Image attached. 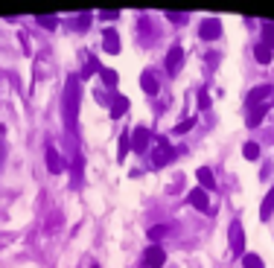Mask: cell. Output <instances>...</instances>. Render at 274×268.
<instances>
[{"label":"cell","instance_id":"6da1fadb","mask_svg":"<svg viewBox=\"0 0 274 268\" xmlns=\"http://www.w3.org/2000/svg\"><path fill=\"white\" fill-rule=\"evenodd\" d=\"M79 100H82V91H79V76L70 73L67 82H64V126L70 132H76V120H79Z\"/></svg>","mask_w":274,"mask_h":268},{"label":"cell","instance_id":"7a4b0ae2","mask_svg":"<svg viewBox=\"0 0 274 268\" xmlns=\"http://www.w3.org/2000/svg\"><path fill=\"white\" fill-rule=\"evenodd\" d=\"M228 239H231V251L245 257V234H242V222L234 219L231 222V231H228Z\"/></svg>","mask_w":274,"mask_h":268},{"label":"cell","instance_id":"3957f363","mask_svg":"<svg viewBox=\"0 0 274 268\" xmlns=\"http://www.w3.org/2000/svg\"><path fill=\"white\" fill-rule=\"evenodd\" d=\"M149 143H152V132L149 129H143V126H137L134 132H131V140H128V146L137 152V155H143L146 149H149Z\"/></svg>","mask_w":274,"mask_h":268},{"label":"cell","instance_id":"277c9868","mask_svg":"<svg viewBox=\"0 0 274 268\" xmlns=\"http://www.w3.org/2000/svg\"><path fill=\"white\" fill-rule=\"evenodd\" d=\"M163 263H166V251L160 245H149L143 251V268H160Z\"/></svg>","mask_w":274,"mask_h":268},{"label":"cell","instance_id":"5b68a950","mask_svg":"<svg viewBox=\"0 0 274 268\" xmlns=\"http://www.w3.org/2000/svg\"><path fill=\"white\" fill-rule=\"evenodd\" d=\"M272 97H274V88H272V85H257V88H251V91H248V97H245V100H248V105H251V108H257V105L269 102Z\"/></svg>","mask_w":274,"mask_h":268},{"label":"cell","instance_id":"8992f818","mask_svg":"<svg viewBox=\"0 0 274 268\" xmlns=\"http://www.w3.org/2000/svg\"><path fill=\"white\" fill-rule=\"evenodd\" d=\"M172 158H175V149L166 143V137H160V143H157V149H155V155H152V164L155 167H166Z\"/></svg>","mask_w":274,"mask_h":268},{"label":"cell","instance_id":"52a82bcc","mask_svg":"<svg viewBox=\"0 0 274 268\" xmlns=\"http://www.w3.org/2000/svg\"><path fill=\"white\" fill-rule=\"evenodd\" d=\"M181 62H184V47H181V44L169 47V53H166V73H169V76H175V73L181 70Z\"/></svg>","mask_w":274,"mask_h":268},{"label":"cell","instance_id":"ba28073f","mask_svg":"<svg viewBox=\"0 0 274 268\" xmlns=\"http://www.w3.org/2000/svg\"><path fill=\"white\" fill-rule=\"evenodd\" d=\"M187 201H190V204H193L196 210H201V213H207V210H210V196H207V190H201V187L190 190Z\"/></svg>","mask_w":274,"mask_h":268},{"label":"cell","instance_id":"9c48e42d","mask_svg":"<svg viewBox=\"0 0 274 268\" xmlns=\"http://www.w3.org/2000/svg\"><path fill=\"white\" fill-rule=\"evenodd\" d=\"M102 50H105V53H111V56H117V53H120V35H117L114 27L102 30Z\"/></svg>","mask_w":274,"mask_h":268},{"label":"cell","instance_id":"30bf717a","mask_svg":"<svg viewBox=\"0 0 274 268\" xmlns=\"http://www.w3.org/2000/svg\"><path fill=\"white\" fill-rule=\"evenodd\" d=\"M44 158H47V169H50L53 175L64 172V161H61V155L56 152V146H47V149H44Z\"/></svg>","mask_w":274,"mask_h":268},{"label":"cell","instance_id":"8fae6325","mask_svg":"<svg viewBox=\"0 0 274 268\" xmlns=\"http://www.w3.org/2000/svg\"><path fill=\"white\" fill-rule=\"evenodd\" d=\"M272 105H274V100L263 102V105H257V108H251V114H248V126H251V129H254V126H260V123L266 120V114L272 111Z\"/></svg>","mask_w":274,"mask_h":268},{"label":"cell","instance_id":"7c38bea8","mask_svg":"<svg viewBox=\"0 0 274 268\" xmlns=\"http://www.w3.org/2000/svg\"><path fill=\"white\" fill-rule=\"evenodd\" d=\"M198 35H201L204 41H216V38L222 35V24H219V18L204 21V24H201V30H198Z\"/></svg>","mask_w":274,"mask_h":268},{"label":"cell","instance_id":"4fadbf2b","mask_svg":"<svg viewBox=\"0 0 274 268\" xmlns=\"http://www.w3.org/2000/svg\"><path fill=\"white\" fill-rule=\"evenodd\" d=\"M196 178H198V184H201V190H213L216 187V175H213V169H207V167H201L198 172H196Z\"/></svg>","mask_w":274,"mask_h":268},{"label":"cell","instance_id":"5bb4252c","mask_svg":"<svg viewBox=\"0 0 274 268\" xmlns=\"http://www.w3.org/2000/svg\"><path fill=\"white\" fill-rule=\"evenodd\" d=\"M140 88L146 91V94H157V76H155L152 70H143V76H140Z\"/></svg>","mask_w":274,"mask_h":268},{"label":"cell","instance_id":"9a60e30c","mask_svg":"<svg viewBox=\"0 0 274 268\" xmlns=\"http://www.w3.org/2000/svg\"><path fill=\"white\" fill-rule=\"evenodd\" d=\"M254 59H257L260 65H272L274 50H272V47H266V44H257V47H254Z\"/></svg>","mask_w":274,"mask_h":268},{"label":"cell","instance_id":"2e32d148","mask_svg":"<svg viewBox=\"0 0 274 268\" xmlns=\"http://www.w3.org/2000/svg\"><path fill=\"white\" fill-rule=\"evenodd\" d=\"M128 111V97H114L111 102V117H122Z\"/></svg>","mask_w":274,"mask_h":268},{"label":"cell","instance_id":"e0dca14e","mask_svg":"<svg viewBox=\"0 0 274 268\" xmlns=\"http://www.w3.org/2000/svg\"><path fill=\"white\" fill-rule=\"evenodd\" d=\"M99 76H102V85H108V88H117V82H120V73H117V70H111V67L99 70Z\"/></svg>","mask_w":274,"mask_h":268},{"label":"cell","instance_id":"ac0fdd59","mask_svg":"<svg viewBox=\"0 0 274 268\" xmlns=\"http://www.w3.org/2000/svg\"><path fill=\"white\" fill-rule=\"evenodd\" d=\"M274 213V187L269 190V196L263 199V207H260V219H269Z\"/></svg>","mask_w":274,"mask_h":268},{"label":"cell","instance_id":"d6986e66","mask_svg":"<svg viewBox=\"0 0 274 268\" xmlns=\"http://www.w3.org/2000/svg\"><path fill=\"white\" fill-rule=\"evenodd\" d=\"M169 234V225H155L149 228V239H152V245H160V239Z\"/></svg>","mask_w":274,"mask_h":268},{"label":"cell","instance_id":"ffe728a7","mask_svg":"<svg viewBox=\"0 0 274 268\" xmlns=\"http://www.w3.org/2000/svg\"><path fill=\"white\" fill-rule=\"evenodd\" d=\"M242 158L245 161H257V158H260V146H257V143H245L242 146Z\"/></svg>","mask_w":274,"mask_h":268},{"label":"cell","instance_id":"44dd1931","mask_svg":"<svg viewBox=\"0 0 274 268\" xmlns=\"http://www.w3.org/2000/svg\"><path fill=\"white\" fill-rule=\"evenodd\" d=\"M263 44L274 50V24H266V27H263Z\"/></svg>","mask_w":274,"mask_h":268},{"label":"cell","instance_id":"7402d4cb","mask_svg":"<svg viewBox=\"0 0 274 268\" xmlns=\"http://www.w3.org/2000/svg\"><path fill=\"white\" fill-rule=\"evenodd\" d=\"M242 266L245 268H263V260H260L257 254H245V257H242Z\"/></svg>","mask_w":274,"mask_h":268},{"label":"cell","instance_id":"603a6c76","mask_svg":"<svg viewBox=\"0 0 274 268\" xmlns=\"http://www.w3.org/2000/svg\"><path fill=\"white\" fill-rule=\"evenodd\" d=\"M128 140H131V134H128V132H122V134H120V152H117V158H120V161L125 158V152L131 149V146H128Z\"/></svg>","mask_w":274,"mask_h":268},{"label":"cell","instance_id":"cb8c5ba5","mask_svg":"<svg viewBox=\"0 0 274 268\" xmlns=\"http://www.w3.org/2000/svg\"><path fill=\"white\" fill-rule=\"evenodd\" d=\"M193 126H196V117H187V120H181V123L175 126V134H187Z\"/></svg>","mask_w":274,"mask_h":268},{"label":"cell","instance_id":"d4e9b609","mask_svg":"<svg viewBox=\"0 0 274 268\" xmlns=\"http://www.w3.org/2000/svg\"><path fill=\"white\" fill-rule=\"evenodd\" d=\"M82 167H85L82 158H76V161H73V184H82Z\"/></svg>","mask_w":274,"mask_h":268},{"label":"cell","instance_id":"484cf974","mask_svg":"<svg viewBox=\"0 0 274 268\" xmlns=\"http://www.w3.org/2000/svg\"><path fill=\"white\" fill-rule=\"evenodd\" d=\"M38 24H41V27H47V30H56L59 18H53V15H47V18H44V15H41V18H38Z\"/></svg>","mask_w":274,"mask_h":268},{"label":"cell","instance_id":"4316f807","mask_svg":"<svg viewBox=\"0 0 274 268\" xmlns=\"http://www.w3.org/2000/svg\"><path fill=\"white\" fill-rule=\"evenodd\" d=\"M96 70H99V62H96V59H93V56H91V62L85 65V79H88V76H93Z\"/></svg>","mask_w":274,"mask_h":268},{"label":"cell","instance_id":"83f0119b","mask_svg":"<svg viewBox=\"0 0 274 268\" xmlns=\"http://www.w3.org/2000/svg\"><path fill=\"white\" fill-rule=\"evenodd\" d=\"M88 24H91V15H79V18H76V30H79V33H82Z\"/></svg>","mask_w":274,"mask_h":268},{"label":"cell","instance_id":"f1b7e54d","mask_svg":"<svg viewBox=\"0 0 274 268\" xmlns=\"http://www.w3.org/2000/svg\"><path fill=\"white\" fill-rule=\"evenodd\" d=\"M198 108H210V94H207V91L198 94Z\"/></svg>","mask_w":274,"mask_h":268},{"label":"cell","instance_id":"f546056e","mask_svg":"<svg viewBox=\"0 0 274 268\" xmlns=\"http://www.w3.org/2000/svg\"><path fill=\"white\" fill-rule=\"evenodd\" d=\"M102 21H117V12H99Z\"/></svg>","mask_w":274,"mask_h":268}]
</instances>
